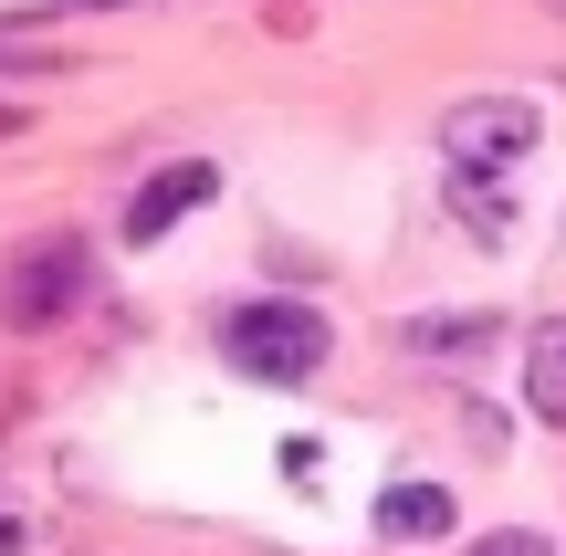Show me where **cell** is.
<instances>
[{"instance_id": "cell-9", "label": "cell", "mask_w": 566, "mask_h": 556, "mask_svg": "<svg viewBox=\"0 0 566 556\" xmlns=\"http://www.w3.org/2000/svg\"><path fill=\"white\" fill-rule=\"evenodd\" d=\"M462 556H556V536H535V525H493V536H472Z\"/></svg>"}, {"instance_id": "cell-2", "label": "cell", "mask_w": 566, "mask_h": 556, "mask_svg": "<svg viewBox=\"0 0 566 556\" xmlns=\"http://www.w3.org/2000/svg\"><path fill=\"white\" fill-rule=\"evenodd\" d=\"M95 294V252L74 242V231H32V242L0 263V315H11L21 336H42V326H63V315Z\"/></svg>"}, {"instance_id": "cell-8", "label": "cell", "mask_w": 566, "mask_h": 556, "mask_svg": "<svg viewBox=\"0 0 566 556\" xmlns=\"http://www.w3.org/2000/svg\"><path fill=\"white\" fill-rule=\"evenodd\" d=\"M451 210H462L483 242H504V221H514V200H504V179H472V168H451Z\"/></svg>"}, {"instance_id": "cell-10", "label": "cell", "mask_w": 566, "mask_h": 556, "mask_svg": "<svg viewBox=\"0 0 566 556\" xmlns=\"http://www.w3.org/2000/svg\"><path fill=\"white\" fill-rule=\"evenodd\" d=\"M74 11H116V0H74Z\"/></svg>"}, {"instance_id": "cell-3", "label": "cell", "mask_w": 566, "mask_h": 556, "mask_svg": "<svg viewBox=\"0 0 566 556\" xmlns=\"http://www.w3.org/2000/svg\"><path fill=\"white\" fill-rule=\"evenodd\" d=\"M535 137H546V116H535L525 95H462V105L441 116L451 168H472V179H514V168L535 158Z\"/></svg>"}, {"instance_id": "cell-7", "label": "cell", "mask_w": 566, "mask_h": 556, "mask_svg": "<svg viewBox=\"0 0 566 556\" xmlns=\"http://www.w3.org/2000/svg\"><path fill=\"white\" fill-rule=\"evenodd\" d=\"M399 347H420V357H483L493 347V315L483 305H462V315H409Z\"/></svg>"}, {"instance_id": "cell-5", "label": "cell", "mask_w": 566, "mask_h": 556, "mask_svg": "<svg viewBox=\"0 0 566 556\" xmlns=\"http://www.w3.org/2000/svg\"><path fill=\"white\" fill-rule=\"evenodd\" d=\"M451 515H462L451 483H388L367 525H378V546H430V536H451Z\"/></svg>"}, {"instance_id": "cell-1", "label": "cell", "mask_w": 566, "mask_h": 556, "mask_svg": "<svg viewBox=\"0 0 566 556\" xmlns=\"http://www.w3.org/2000/svg\"><path fill=\"white\" fill-rule=\"evenodd\" d=\"M325 315L315 305H294V294H252V305H231L221 315V357L242 378H263V389H304V378L325 368Z\"/></svg>"}, {"instance_id": "cell-6", "label": "cell", "mask_w": 566, "mask_h": 556, "mask_svg": "<svg viewBox=\"0 0 566 556\" xmlns=\"http://www.w3.org/2000/svg\"><path fill=\"white\" fill-rule=\"evenodd\" d=\"M525 410L546 420V431H566V315H546V326L525 336Z\"/></svg>"}, {"instance_id": "cell-4", "label": "cell", "mask_w": 566, "mask_h": 556, "mask_svg": "<svg viewBox=\"0 0 566 556\" xmlns=\"http://www.w3.org/2000/svg\"><path fill=\"white\" fill-rule=\"evenodd\" d=\"M210 189H221V168H210V158H168V168H147V189L126 200V242H168V231H179V210H200Z\"/></svg>"}]
</instances>
